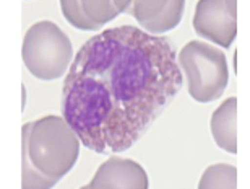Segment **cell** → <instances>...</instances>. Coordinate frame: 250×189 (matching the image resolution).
I'll return each instance as SVG.
<instances>
[{
  "mask_svg": "<svg viewBox=\"0 0 250 189\" xmlns=\"http://www.w3.org/2000/svg\"><path fill=\"white\" fill-rule=\"evenodd\" d=\"M182 83L166 38L132 24L104 29L73 57L63 83V118L89 150L121 153L143 137Z\"/></svg>",
  "mask_w": 250,
  "mask_h": 189,
  "instance_id": "1",
  "label": "cell"
},
{
  "mask_svg": "<svg viewBox=\"0 0 250 189\" xmlns=\"http://www.w3.org/2000/svg\"><path fill=\"white\" fill-rule=\"evenodd\" d=\"M24 189L56 186L72 170L80 155V137L61 116H44L23 126Z\"/></svg>",
  "mask_w": 250,
  "mask_h": 189,
  "instance_id": "2",
  "label": "cell"
},
{
  "mask_svg": "<svg viewBox=\"0 0 250 189\" xmlns=\"http://www.w3.org/2000/svg\"><path fill=\"white\" fill-rule=\"evenodd\" d=\"M21 54L29 73L44 82L61 78L73 61L72 43L52 22H38L28 29Z\"/></svg>",
  "mask_w": 250,
  "mask_h": 189,
  "instance_id": "3",
  "label": "cell"
},
{
  "mask_svg": "<svg viewBox=\"0 0 250 189\" xmlns=\"http://www.w3.org/2000/svg\"><path fill=\"white\" fill-rule=\"evenodd\" d=\"M179 64L186 72L188 93L198 103L218 99L229 83L226 56L203 41H190L179 52Z\"/></svg>",
  "mask_w": 250,
  "mask_h": 189,
  "instance_id": "4",
  "label": "cell"
},
{
  "mask_svg": "<svg viewBox=\"0 0 250 189\" xmlns=\"http://www.w3.org/2000/svg\"><path fill=\"white\" fill-rule=\"evenodd\" d=\"M193 29L200 38L229 47L237 34V2L200 0L195 8Z\"/></svg>",
  "mask_w": 250,
  "mask_h": 189,
  "instance_id": "5",
  "label": "cell"
},
{
  "mask_svg": "<svg viewBox=\"0 0 250 189\" xmlns=\"http://www.w3.org/2000/svg\"><path fill=\"white\" fill-rule=\"evenodd\" d=\"M130 0H62L61 7L65 20L73 28L88 31L99 29L127 10Z\"/></svg>",
  "mask_w": 250,
  "mask_h": 189,
  "instance_id": "6",
  "label": "cell"
},
{
  "mask_svg": "<svg viewBox=\"0 0 250 189\" xmlns=\"http://www.w3.org/2000/svg\"><path fill=\"white\" fill-rule=\"evenodd\" d=\"M148 176L137 162L111 157L98 168L96 175L83 189H146Z\"/></svg>",
  "mask_w": 250,
  "mask_h": 189,
  "instance_id": "7",
  "label": "cell"
},
{
  "mask_svg": "<svg viewBox=\"0 0 250 189\" xmlns=\"http://www.w3.org/2000/svg\"><path fill=\"white\" fill-rule=\"evenodd\" d=\"M132 3L133 17L151 36L176 28L186 8L184 0H137Z\"/></svg>",
  "mask_w": 250,
  "mask_h": 189,
  "instance_id": "8",
  "label": "cell"
},
{
  "mask_svg": "<svg viewBox=\"0 0 250 189\" xmlns=\"http://www.w3.org/2000/svg\"><path fill=\"white\" fill-rule=\"evenodd\" d=\"M213 139L219 148L228 153H237V98L231 96L213 113L211 121Z\"/></svg>",
  "mask_w": 250,
  "mask_h": 189,
  "instance_id": "9",
  "label": "cell"
},
{
  "mask_svg": "<svg viewBox=\"0 0 250 189\" xmlns=\"http://www.w3.org/2000/svg\"><path fill=\"white\" fill-rule=\"evenodd\" d=\"M200 189H236L237 188V168L232 165H211L205 170Z\"/></svg>",
  "mask_w": 250,
  "mask_h": 189,
  "instance_id": "10",
  "label": "cell"
}]
</instances>
